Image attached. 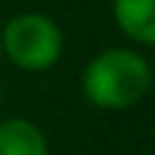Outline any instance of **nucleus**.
Segmentation results:
<instances>
[{
  "instance_id": "nucleus-1",
  "label": "nucleus",
  "mask_w": 155,
  "mask_h": 155,
  "mask_svg": "<svg viewBox=\"0 0 155 155\" xmlns=\"http://www.w3.org/2000/svg\"><path fill=\"white\" fill-rule=\"evenodd\" d=\"M150 61L132 46H109L98 52L81 72L83 98L104 112H124L135 106L150 92Z\"/></svg>"
},
{
  "instance_id": "nucleus-2",
  "label": "nucleus",
  "mask_w": 155,
  "mask_h": 155,
  "mask_svg": "<svg viewBox=\"0 0 155 155\" xmlns=\"http://www.w3.org/2000/svg\"><path fill=\"white\" fill-rule=\"evenodd\" d=\"M3 61L23 72H46L63 55V29L43 12H20L0 29Z\"/></svg>"
},
{
  "instance_id": "nucleus-3",
  "label": "nucleus",
  "mask_w": 155,
  "mask_h": 155,
  "mask_svg": "<svg viewBox=\"0 0 155 155\" xmlns=\"http://www.w3.org/2000/svg\"><path fill=\"white\" fill-rule=\"evenodd\" d=\"M112 20L135 46H155V0H112Z\"/></svg>"
},
{
  "instance_id": "nucleus-4",
  "label": "nucleus",
  "mask_w": 155,
  "mask_h": 155,
  "mask_svg": "<svg viewBox=\"0 0 155 155\" xmlns=\"http://www.w3.org/2000/svg\"><path fill=\"white\" fill-rule=\"evenodd\" d=\"M0 155H49L46 132L29 118H3L0 121Z\"/></svg>"
},
{
  "instance_id": "nucleus-5",
  "label": "nucleus",
  "mask_w": 155,
  "mask_h": 155,
  "mask_svg": "<svg viewBox=\"0 0 155 155\" xmlns=\"http://www.w3.org/2000/svg\"><path fill=\"white\" fill-rule=\"evenodd\" d=\"M0 66H3V46H0Z\"/></svg>"
},
{
  "instance_id": "nucleus-6",
  "label": "nucleus",
  "mask_w": 155,
  "mask_h": 155,
  "mask_svg": "<svg viewBox=\"0 0 155 155\" xmlns=\"http://www.w3.org/2000/svg\"><path fill=\"white\" fill-rule=\"evenodd\" d=\"M0 101H3V86H0Z\"/></svg>"
}]
</instances>
